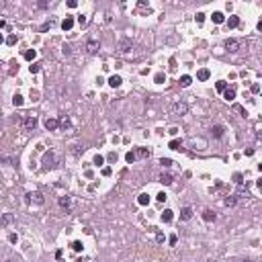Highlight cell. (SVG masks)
Instances as JSON below:
<instances>
[{
	"label": "cell",
	"mask_w": 262,
	"mask_h": 262,
	"mask_svg": "<svg viewBox=\"0 0 262 262\" xmlns=\"http://www.w3.org/2000/svg\"><path fill=\"white\" fill-rule=\"evenodd\" d=\"M60 125H62V129H70V127H72V125H70V119H68V117H62Z\"/></svg>",
	"instance_id": "83f0119b"
},
{
	"label": "cell",
	"mask_w": 262,
	"mask_h": 262,
	"mask_svg": "<svg viewBox=\"0 0 262 262\" xmlns=\"http://www.w3.org/2000/svg\"><path fill=\"white\" fill-rule=\"evenodd\" d=\"M252 92H254V94L256 92H260V86H258V84H252Z\"/></svg>",
	"instance_id": "c3c4849f"
},
{
	"label": "cell",
	"mask_w": 262,
	"mask_h": 262,
	"mask_svg": "<svg viewBox=\"0 0 262 262\" xmlns=\"http://www.w3.org/2000/svg\"><path fill=\"white\" fill-rule=\"evenodd\" d=\"M0 223H2V225H13V223H14V215L4 213L2 217H0Z\"/></svg>",
	"instance_id": "4fadbf2b"
},
{
	"label": "cell",
	"mask_w": 262,
	"mask_h": 262,
	"mask_svg": "<svg viewBox=\"0 0 262 262\" xmlns=\"http://www.w3.org/2000/svg\"><path fill=\"white\" fill-rule=\"evenodd\" d=\"M72 250L74 252H82V242H72Z\"/></svg>",
	"instance_id": "f546056e"
},
{
	"label": "cell",
	"mask_w": 262,
	"mask_h": 262,
	"mask_svg": "<svg viewBox=\"0 0 262 262\" xmlns=\"http://www.w3.org/2000/svg\"><path fill=\"white\" fill-rule=\"evenodd\" d=\"M186 111H188V104L184 103V100H176V103L172 104V113L174 115H186Z\"/></svg>",
	"instance_id": "7a4b0ae2"
},
{
	"label": "cell",
	"mask_w": 262,
	"mask_h": 262,
	"mask_svg": "<svg viewBox=\"0 0 262 262\" xmlns=\"http://www.w3.org/2000/svg\"><path fill=\"white\" fill-rule=\"evenodd\" d=\"M125 160H127L129 164H133V162H135V154H133V152H127V154H125Z\"/></svg>",
	"instance_id": "4dcf8cb0"
},
{
	"label": "cell",
	"mask_w": 262,
	"mask_h": 262,
	"mask_svg": "<svg viewBox=\"0 0 262 262\" xmlns=\"http://www.w3.org/2000/svg\"><path fill=\"white\" fill-rule=\"evenodd\" d=\"M111 172H113V170H111V166H104V168H103V176H111Z\"/></svg>",
	"instance_id": "74e56055"
},
{
	"label": "cell",
	"mask_w": 262,
	"mask_h": 262,
	"mask_svg": "<svg viewBox=\"0 0 262 262\" xmlns=\"http://www.w3.org/2000/svg\"><path fill=\"white\" fill-rule=\"evenodd\" d=\"M109 162H117V154H109Z\"/></svg>",
	"instance_id": "bcb514c9"
},
{
	"label": "cell",
	"mask_w": 262,
	"mask_h": 262,
	"mask_svg": "<svg viewBox=\"0 0 262 262\" xmlns=\"http://www.w3.org/2000/svg\"><path fill=\"white\" fill-rule=\"evenodd\" d=\"M158 201H160V203H164V201H166V195L160 193V195H158Z\"/></svg>",
	"instance_id": "681fc988"
},
{
	"label": "cell",
	"mask_w": 262,
	"mask_h": 262,
	"mask_svg": "<svg viewBox=\"0 0 262 262\" xmlns=\"http://www.w3.org/2000/svg\"><path fill=\"white\" fill-rule=\"evenodd\" d=\"M238 25H240V19H238V16H229L227 19V27L229 29H235Z\"/></svg>",
	"instance_id": "44dd1931"
},
{
	"label": "cell",
	"mask_w": 262,
	"mask_h": 262,
	"mask_svg": "<svg viewBox=\"0 0 262 262\" xmlns=\"http://www.w3.org/2000/svg\"><path fill=\"white\" fill-rule=\"evenodd\" d=\"M215 88L219 90V92H223V90L227 88V86H225V82H217V84H215Z\"/></svg>",
	"instance_id": "836d02e7"
},
{
	"label": "cell",
	"mask_w": 262,
	"mask_h": 262,
	"mask_svg": "<svg viewBox=\"0 0 262 262\" xmlns=\"http://www.w3.org/2000/svg\"><path fill=\"white\" fill-rule=\"evenodd\" d=\"M191 82H193V78L191 76H186V74L184 76H180V86H184L186 88V86H191Z\"/></svg>",
	"instance_id": "603a6c76"
},
{
	"label": "cell",
	"mask_w": 262,
	"mask_h": 262,
	"mask_svg": "<svg viewBox=\"0 0 262 262\" xmlns=\"http://www.w3.org/2000/svg\"><path fill=\"white\" fill-rule=\"evenodd\" d=\"M147 158V156H150V150H145V147H139L137 152H135V158Z\"/></svg>",
	"instance_id": "cb8c5ba5"
},
{
	"label": "cell",
	"mask_w": 262,
	"mask_h": 262,
	"mask_svg": "<svg viewBox=\"0 0 262 262\" xmlns=\"http://www.w3.org/2000/svg\"><path fill=\"white\" fill-rule=\"evenodd\" d=\"M72 27H74V19H72V16H66V19L62 21V29L64 31H70Z\"/></svg>",
	"instance_id": "5bb4252c"
},
{
	"label": "cell",
	"mask_w": 262,
	"mask_h": 262,
	"mask_svg": "<svg viewBox=\"0 0 262 262\" xmlns=\"http://www.w3.org/2000/svg\"><path fill=\"white\" fill-rule=\"evenodd\" d=\"M223 125H213V127H211V135H213V137H223Z\"/></svg>",
	"instance_id": "7c38bea8"
},
{
	"label": "cell",
	"mask_w": 262,
	"mask_h": 262,
	"mask_svg": "<svg viewBox=\"0 0 262 262\" xmlns=\"http://www.w3.org/2000/svg\"><path fill=\"white\" fill-rule=\"evenodd\" d=\"M164 80H166L164 74H158V76H156V82H164Z\"/></svg>",
	"instance_id": "7bdbcfd3"
},
{
	"label": "cell",
	"mask_w": 262,
	"mask_h": 262,
	"mask_svg": "<svg viewBox=\"0 0 262 262\" xmlns=\"http://www.w3.org/2000/svg\"><path fill=\"white\" fill-rule=\"evenodd\" d=\"M23 125H25V129H27V131H33L35 127H37V117H33V115L25 117V119H23Z\"/></svg>",
	"instance_id": "5b68a950"
},
{
	"label": "cell",
	"mask_w": 262,
	"mask_h": 262,
	"mask_svg": "<svg viewBox=\"0 0 262 262\" xmlns=\"http://www.w3.org/2000/svg\"><path fill=\"white\" fill-rule=\"evenodd\" d=\"M180 147H182V144H180L178 139H172V141H170V150H180Z\"/></svg>",
	"instance_id": "f1b7e54d"
},
{
	"label": "cell",
	"mask_w": 262,
	"mask_h": 262,
	"mask_svg": "<svg viewBox=\"0 0 262 262\" xmlns=\"http://www.w3.org/2000/svg\"><path fill=\"white\" fill-rule=\"evenodd\" d=\"M62 53H64V55H70V45H64V47H62Z\"/></svg>",
	"instance_id": "60d3db41"
},
{
	"label": "cell",
	"mask_w": 262,
	"mask_h": 262,
	"mask_svg": "<svg viewBox=\"0 0 262 262\" xmlns=\"http://www.w3.org/2000/svg\"><path fill=\"white\" fill-rule=\"evenodd\" d=\"M78 23H80V25H86V16H84V14L82 16H78Z\"/></svg>",
	"instance_id": "7dc6e473"
},
{
	"label": "cell",
	"mask_w": 262,
	"mask_h": 262,
	"mask_svg": "<svg viewBox=\"0 0 262 262\" xmlns=\"http://www.w3.org/2000/svg\"><path fill=\"white\" fill-rule=\"evenodd\" d=\"M191 217H193V209H191V207H182V209H180V219H182V221H188Z\"/></svg>",
	"instance_id": "8fae6325"
},
{
	"label": "cell",
	"mask_w": 262,
	"mask_h": 262,
	"mask_svg": "<svg viewBox=\"0 0 262 262\" xmlns=\"http://www.w3.org/2000/svg\"><path fill=\"white\" fill-rule=\"evenodd\" d=\"M60 162H62V158H60V154L55 152V150H49V152L43 156V164H45V168H57Z\"/></svg>",
	"instance_id": "6da1fadb"
},
{
	"label": "cell",
	"mask_w": 262,
	"mask_h": 262,
	"mask_svg": "<svg viewBox=\"0 0 262 262\" xmlns=\"http://www.w3.org/2000/svg\"><path fill=\"white\" fill-rule=\"evenodd\" d=\"M98 47H100V43H98L96 39H90V41L86 43V51H88V53H96Z\"/></svg>",
	"instance_id": "9c48e42d"
},
{
	"label": "cell",
	"mask_w": 262,
	"mask_h": 262,
	"mask_svg": "<svg viewBox=\"0 0 262 262\" xmlns=\"http://www.w3.org/2000/svg\"><path fill=\"white\" fill-rule=\"evenodd\" d=\"M29 72H31V74H37V72H39V66H37V64L29 66Z\"/></svg>",
	"instance_id": "d590c367"
},
{
	"label": "cell",
	"mask_w": 262,
	"mask_h": 262,
	"mask_svg": "<svg viewBox=\"0 0 262 262\" xmlns=\"http://www.w3.org/2000/svg\"><path fill=\"white\" fill-rule=\"evenodd\" d=\"M8 242H10V244H16V242H19L16 234H10V235H8Z\"/></svg>",
	"instance_id": "f35d334b"
},
{
	"label": "cell",
	"mask_w": 262,
	"mask_h": 262,
	"mask_svg": "<svg viewBox=\"0 0 262 262\" xmlns=\"http://www.w3.org/2000/svg\"><path fill=\"white\" fill-rule=\"evenodd\" d=\"M160 164L164 166V168H170V166H172V160H170V158H162V160H160Z\"/></svg>",
	"instance_id": "1f68e13d"
},
{
	"label": "cell",
	"mask_w": 262,
	"mask_h": 262,
	"mask_svg": "<svg viewBox=\"0 0 262 262\" xmlns=\"http://www.w3.org/2000/svg\"><path fill=\"white\" fill-rule=\"evenodd\" d=\"M240 45H242V43L238 41V39H227V41H225V49L231 51V53H235V51L240 49Z\"/></svg>",
	"instance_id": "52a82bcc"
},
{
	"label": "cell",
	"mask_w": 262,
	"mask_h": 262,
	"mask_svg": "<svg viewBox=\"0 0 262 262\" xmlns=\"http://www.w3.org/2000/svg\"><path fill=\"white\" fill-rule=\"evenodd\" d=\"M76 262H84V260H82V258H78V260H76Z\"/></svg>",
	"instance_id": "816d5d0a"
},
{
	"label": "cell",
	"mask_w": 262,
	"mask_h": 262,
	"mask_svg": "<svg viewBox=\"0 0 262 262\" xmlns=\"http://www.w3.org/2000/svg\"><path fill=\"white\" fill-rule=\"evenodd\" d=\"M234 182H235V184H242V174H240V172L234 174Z\"/></svg>",
	"instance_id": "e575fe53"
},
{
	"label": "cell",
	"mask_w": 262,
	"mask_h": 262,
	"mask_svg": "<svg viewBox=\"0 0 262 262\" xmlns=\"http://www.w3.org/2000/svg\"><path fill=\"white\" fill-rule=\"evenodd\" d=\"M137 203H139V205H150V195L141 193V195L137 197Z\"/></svg>",
	"instance_id": "d6986e66"
},
{
	"label": "cell",
	"mask_w": 262,
	"mask_h": 262,
	"mask_svg": "<svg viewBox=\"0 0 262 262\" xmlns=\"http://www.w3.org/2000/svg\"><path fill=\"white\" fill-rule=\"evenodd\" d=\"M156 240L162 244V242H164V234H160V231H158V234H156Z\"/></svg>",
	"instance_id": "ee69618b"
},
{
	"label": "cell",
	"mask_w": 262,
	"mask_h": 262,
	"mask_svg": "<svg viewBox=\"0 0 262 262\" xmlns=\"http://www.w3.org/2000/svg\"><path fill=\"white\" fill-rule=\"evenodd\" d=\"M195 19H197V23H203V21H205V14H203V13H197V16H195Z\"/></svg>",
	"instance_id": "ab89813d"
},
{
	"label": "cell",
	"mask_w": 262,
	"mask_h": 262,
	"mask_svg": "<svg viewBox=\"0 0 262 262\" xmlns=\"http://www.w3.org/2000/svg\"><path fill=\"white\" fill-rule=\"evenodd\" d=\"M6 43L8 45H14V43H16V35H10V37L6 39Z\"/></svg>",
	"instance_id": "8d00e7d4"
},
{
	"label": "cell",
	"mask_w": 262,
	"mask_h": 262,
	"mask_svg": "<svg viewBox=\"0 0 262 262\" xmlns=\"http://www.w3.org/2000/svg\"><path fill=\"white\" fill-rule=\"evenodd\" d=\"M223 203H225V205H227V207H234L235 203H238V199H235L234 195H229V197H225V201H223Z\"/></svg>",
	"instance_id": "d4e9b609"
},
{
	"label": "cell",
	"mask_w": 262,
	"mask_h": 262,
	"mask_svg": "<svg viewBox=\"0 0 262 262\" xmlns=\"http://www.w3.org/2000/svg\"><path fill=\"white\" fill-rule=\"evenodd\" d=\"M121 82H123V80H121V76H117V74L109 78V84L113 86V88H119V86H121Z\"/></svg>",
	"instance_id": "9a60e30c"
},
{
	"label": "cell",
	"mask_w": 262,
	"mask_h": 262,
	"mask_svg": "<svg viewBox=\"0 0 262 262\" xmlns=\"http://www.w3.org/2000/svg\"><path fill=\"white\" fill-rule=\"evenodd\" d=\"M13 104H14V107H21V104H23V96H21V94H14V96H13Z\"/></svg>",
	"instance_id": "4316f807"
},
{
	"label": "cell",
	"mask_w": 262,
	"mask_h": 262,
	"mask_svg": "<svg viewBox=\"0 0 262 262\" xmlns=\"http://www.w3.org/2000/svg\"><path fill=\"white\" fill-rule=\"evenodd\" d=\"M6 262H13V260H6Z\"/></svg>",
	"instance_id": "f5cc1de1"
},
{
	"label": "cell",
	"mask_w": 262,
	"mask_h": 262,
	"mask_svg": "<svg viewBox=\"0 0 262 262\" xmlns=\"http://www.w3.org/2000/svg\"><path fill=\"white\" fill-rule=\"evenodd\" d=\"M223 98H225V100H234L235 98V90L234 88H225L223 90Z\"/></svg>",
	"instance_id": "e0dca14e"
},
{
	"label": "cell",
	"mask_w": 262,
	"mask_h": 262,
	"mask_svg": "<svg viewBox=\"0 0 262 262\" xmlns=\"http://www.w3.org/2000/svg\"><path fill=\"white\" fill-rule=\"evenodd\" d=\"M35 57H37V51H35V49H29V51H25V60H27V62H33Z\"/></svg>",
	"instance_id": "7402d4cb"
},
{
	"label": "cell",
	"mask_w": 262,
	"mask_h": 262,
	"mask_svg": "<svg viewBox=\"0 0 262 262\" xmlns=\"http://www.w3.org/2000/svg\"><path fill=\"white\" fill-rule=\"evenodd\" d=\"M117 49H119V53H129L131 49H133V41H131V39H127V37H125V39H121V41H119Z\"/></svg>",
	"instance_id": "277c9868"
},
{
	"label": "cell",
	"mask_w": 262,
	"mask_h": 262,
	"mask_svg": "<svg viewBox=\"0 0 262 262\" xmlns=\"http://www.w3.org/2000/svg\"><path fill=\"white\" fill-rule=\"evenodd\" d=\"M211 21H213L215 25H219V23L225 21V16H223V13H213V14H211Z\"/></svg>",
	"instance_id": "2e32d148"
},
{
	"label": "cell",
	"mask_w": 262,
	"mask_h": 262,
	"mask_svg": "<svg viewBox=\"0 0 262 262\" xmlns=\"http://www.w3.org/2000/svg\"><path fill=\"white\" fill-rule=\"evenodd\" d=\"M68 6H70V8H76V6H78V2H76V0H70Z\"/></svg>",
	"instance_id": "f6af8a7d"
},
{
	"label": "cell",
	"mask_w": 262,
	"mask_h": 262,
	"mask_svg": "<svg viewBox=\"0 0 262 262\" xmlns=\"http://www.w3.org/2000/svg\"><path fill=\"white\" fill-rule=\"evenodd\" d=\"M43 125H45V129L47 131H55L57 129V127H60V121H57V119H45V121H43Z\"/></svg>",
	"instance_id": "ba28073f"
},
{
	"label": "cell",
	"mask_w": 262,
	"mask_h": 262,
	"mask_svg": "<svg viewBox=\"0 0 262 262\" xmlns=\"http://www.w3.org/2000/svg\"><path fill=\"white\" fill-rule=\"evenodd\" d=\"M168 242H170V244H172V246H174V244L178 242V238H176V235H170V238H168Z\"/></svg>",
	"instance_id": "b9f144b4"
},
{
	"label": "cell",
	"mask_w": 262,
	"mask_h": 262,
	"mask_svg": "<svg viewBox=\"0 0 262 262\" xmlns=\"http://www.w3.org/2000/svg\"><path fill=\"white\" fill-rule=\"evenodd\" d=\"M27 203H35V205H43L45 203V197H43L39 191H35V193H29L27 195Z\"/></svg>",
	"instance_id": "3957f363"
},
{
	"label": "cell",
	"mask_w": 262,
	"mask_h": 262,
	"mask_svg": "<svg viewBox=\"0 0 262 262\" xmlns=\"http://www.w3.org/2000/svg\"><path fill=\"white\" fill-rule=\"evenodd\" d=\"M246 262H250V260H246Z\"/></svg>",
	"instance_id": "db71d44e"
},
{
	"label": "cell",
	"mask_w": 262,
	"mask_h": 262,
	"mask_svg": "<svg viewBox=\"0 0 262 262\" xmlns=\"http://www.w3.org/2000/svg\"><path fill=\"white\" fill-rule=\"evenodd\" d=\"M209 76H211V72H209V70H199V72H197V78H199V80H209Z\"/></svg>",
	"instance_id": "ac0fdd59"
},
{
	"label": "cell",
	"mask_w": 262,
	"mask_h": 262,
	"mask_svg": "<svg viewBox=\"0 0 262 262\" xmlns=\"http://www.w3.org/2000/svg\"><path fill=\"white\" fill-rule=\"evenodd\" d=\"M160 180H162V182H164V184H172V174H162V176H160Z\"/></svg>",
	"instance_id": "484cf974"
},
{
	"label": "cell",
	"mask_w": 262,
	"mask_h": 262,
	"mask_svg": "<svg viewBox=\"0 0 262 262\" xmlns=\"http://www.w3.org/2000/svg\"><path fill=\"white\" fill-rule=\"evenodd\" d=\"M172 211H170V209H166L164 213H162V221H164V223H170V221H172Z\"/></svg>",
	"instance_id": "ffe728a7"
},
{
	"label": "cell",
	"mask_w": 262,
	"mask_h": 262,
	"mask_svg": "<svg viewBox=\"0 0 262 262\" xmlns=\"http://www.w3.org/2000/svg\"><path fill=\"white\" fill-rule=\"evenodd\" d=\"M94 164H96V166H103V164H104V158H103V156H94Z\"/></svg>",
	"instance_id": "d6a6232c"
},
{
	"label": "cell",
	"mask_w": 262,
	"mask_h": 262,
	"mask_svg": "<svg viewBox=\"0 0 262 262\" xmlns=\"http://www.w3.org/2000/svg\"><path fill=\"white\" fill-rule=\"evenodd\" d=\"M60 207L66 209V211H72V197H70V195L60 197Z\"/></svg>",
	"instance_id": "8992f818"
},
{
	"label": "cell",
	"mask_w": 262,
	"mask_h": 262,
	"mask_svg": "<svg viewBox=\"0 0 262 262\" xmlns=\"http://www.w3.org/2000/svg\"><path fill=\"white\" fill-rule=\"evenodd\" d=\"M217 219V213L215 211H211V209H205L203 211V221H207V223H211V221Z\"/></svg>",
	"instance_id": "30bf717a"
},
{
	"label": "cell",
	"mask_w": 262,
	"mask_h": 262,
	"mask_svg": "<svg viewBox=\"0 0 262 262\" xmlns=\"http://www.w3.org/2000/svg\"><path fill=\"white\" fill-rule=\"evenodd\" d=\"M2 41H4V37H2V33H0V43H2Z\"/></svg>",
	"instance_id": "f907efd6"
}]
</instances>
